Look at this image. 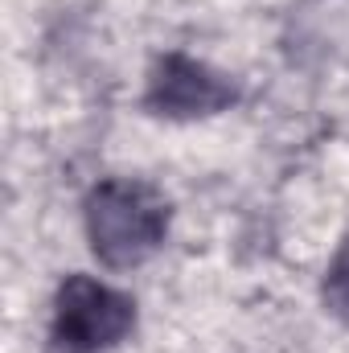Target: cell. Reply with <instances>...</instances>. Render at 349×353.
<instances>
[{
  "label": "cell",
  "instance_id": "6da1fadb",
  "mask_svg": "<svg viewBox=\"0 0 349 353\" xmlns=\"http://www.w3.org/2000/svg\"><path fill=\"white\" fill-rule=\"evenodd\" d=\"M169 234V201L132 176L99 181L87 197V239L99 263L111 271L140 267Z\"/></svg>",
  "mask_w": 349,
  "mask_h": 353
},
{
  "label": "cell",
  "instance_id": "7a4b0ae2",
  "mask_svg": "<svg viewBox=\"0 0 349 353\" xmlns=\"http://www.w3.org/2000/svg\"><path fill=\"white\" fill-rule=\"evenodd\" d=\"M136 325L132 296L90 279L70 275L54 300V345L62 353H99L123 341Z\"/></svg>",
  "mask_w": 349,
  "mask_h": 353
},
{
  "label": "cell",
  "instance_id": "3957f363",
  "mask_svg": "<svg viewBox=\"0 0 349 353\" xmlns=\"http://www.w3.org/2000/svg\"><path fill=\"white\" fill-rule=\"evenodd\" d=\"M239 99L235 83L218 74L214 66L189 58V54H165L148 79V111L169 115V119H193V115H214L226 111Z\"/></svg>",
  "mask_w": 349,
  "mask_h": 353
},
{
  "label": "cell",
  "instance_id": "277c9868",
  "mask_svg": "<svg viewBox=\"0 0 349 353\" xmlns=\"http://www.w3.org/2000/svg\"><path fill=\"white\" fill-rule=\"evenodd\" d=\"M325 304L333 308V316H341L349 325V239L341 243V251L333 255L329 275H325Z\"/></svg>",
  "mask_w": 349,
  "mask_h": 353
}]
</instances>
